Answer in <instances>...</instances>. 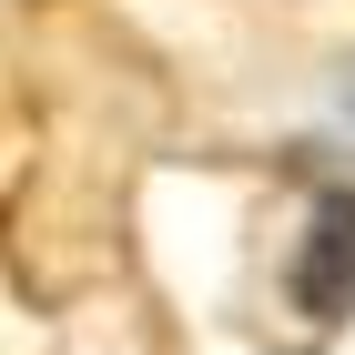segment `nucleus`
Segmentation results:
<instances>
[{
	"mask_svg": "<svg viewBox=\"0 0 355 355\" xmlns=\"http://www.w3.org/2000/svg\"><path fill=\"white\" fill-rule=\"evenodd\" d=\"M295 304L315 325L355 315V193H325V203H315V234H304V254H295Z\"/></svg>",
	"mask_w": 355,
	"mask_h": 355,
	"instance_id": "f257e3e1",
	"label": "nucleus"
},
{
	"mask_svg": "<svg viewBox=\"0 0 355 355\" xmlns=\"http://www.w3.org/2000/svg\"><path fill=\"white\" fill-rule=\"evenodd\" d=\"M345 102H355V61H345Z\"/></svg>",
	"mask_w": 355,
	"mask_h": 355,
	"instance_id": "f03ea898",
	"label": "nucleus"
}]
</instances>
